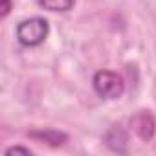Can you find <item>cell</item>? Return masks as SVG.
I'll return each mask as SVG.
<instances>
[{
	"mask_svg": "<svg viewBox=\"0 0 156 156\" xmlns=\"http://www.w3.org/2000/svg\"><path fill=\"white\" fill-rule=\"evenodd\" d=\"M0 2H2L0 4V17L6 19L13 9V0H0Z\"/></svg>",
	"mask_w": 156,
	"mask_h": 156,
	"instance_id": "ba28073f",
	"label": "cell"
},
{
	"mask_svg": "<svg viewBox=\"0 0 156 156\" xmlns=\"http://www.w3.org/2000/svg\"><path fill=\"white\" fill-rule=\"evenodd\" d=\"M37 4L51 13H68L75 8V0H37Z\"/></svg>",
	"mask_w": 156,
	"mask_h": 156,
	"instance_id": "8992f818",
	"label": "cell"
},
{
	"mask_svg": "<svg viewBox=\"0 0 156 156\" xmlns=\"http://www.w3.org/2000/svg\"><path fill=\"white\" fill-rule=\"evenodd\" d=\"M103 141L105 145L116 152V154H127L129 152V132L125 130L123 125H112L105 130L103 134Z\"/></svg>",
	"mask_w": 156,
	"mask_h": 156,
	"instance_id": "3957f363",
	"label": "cell"
},
{
	"mask_svg": "<svg viewBox=\"0 0 156 156\" xmlns=\"http://www.w3.org/2000/svg\"><path fill=\"white\" fill-rule=\"evenodd\" d=\"M130 125L134 129V132L143 140V141H151L156 130V121L152 118V114L149 110H140L138 114H134L130 118Z\"/></svg>",
	"mask_w": 156,
	"mask_h": 156,
	"instance_id": "277c9868",
	"label": "cell"
},
{
	"mask_svg": "<svg viewBox=\"0 0 156 156\" xmlns=\"http://www.w3.org/2000/svg\"><path fill=\"white\" fill-rule=\"evenodd\" d=\"M26 154V156H30V154H33V151L30 149V147H24V145H11V147H8L6 151H4V154L6 156H9V154Z\"/></svg>",
	"mask_w": 156,
	"mask_h": 156,
	"instance_id": "52a82bcc",
	"label": "cell"
},
{
	"mask_svg": "<svg viewBox=\"0 0 156 156\" xmlns=\"http://www.w3.org/2000/svg\"><path fill=\"white\" fill-rule=\"evenodd\" d=\"M50 37V22L48 19L35 15L22 19L15 28V39L22 48H39Z\"/></svg>",
	"mask_w": 156,
	"mask_h": 156,
	"instance_id": "6da1fadb",
	"label": "cell"
},
{
	"mask_svg": "<svg viewBox=\"0 0 156 156\" xmlns=\"http://www.w3.org/2000/svg\"><path fill=\"white\" fill-rule=\"evenodd\" d=\"M31 138H35L37 141H42V143H48L51 147H61L68 141V134L62 132V130H57V129H44V130H31L30 132Z\"/></svg>",
	"mask_w": 156,
	"mask_h": 156,
	"instance_id": "5b68a950",
	"label": "cell"
},
{
	"mask_svg": "<svg viewBox=\"0 0 156 156\" xmlns=\"http://www.w3.org/2000/svg\"><path fill=\"white\" fill-rule=\"evenodd\" d=\"M92 88L98 98L114 101L125 94V79L114 70H98L92 77Z\"/></svg>",
	"mask_w": 156,
	"mask_h": 156,
	"instance_id": "7a4b0ae2",
	"label": "cell"
}]
</instances>
